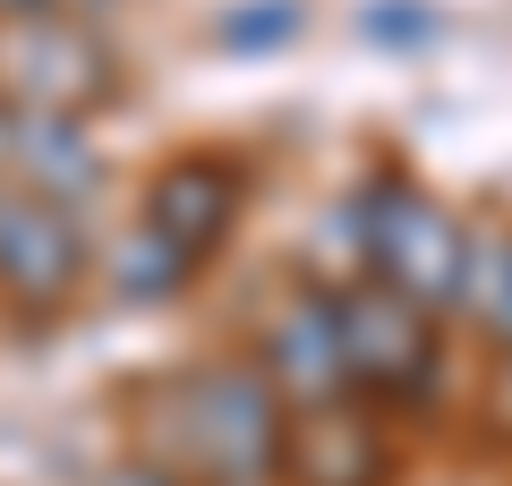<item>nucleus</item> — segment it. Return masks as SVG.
Instances as JSON below:
<instances>
[{"label":"nucleus","instance_id":"8","mask_svg":"<svg viewBox=\"0 0 512 486\" xmlns=\"http://www.w3.org/2000/svg\"><path fill=\"white\" fill-rule=\"evenodd\" d=\"M291 486H384V435L359 393L325 410H291Z\"/></svg>","mask_w":512,"mask_h":486},{"label":"nucleus","instance_id":"11","mask_svg":"<svg viewBox=\"0 0 512 486\" xmlns=\"http://www.w3.org/2000/svg\"><path fill=\"white\" fill-rule=\"evenodd\" d=\"M461 316H470L495 350H512V222L470 231V282H461Z\"/></svg>","mask_w":512,"mask_h":486},{"label":"nucleus","instance_id":"1","mask_svg":"<svg viewBox=\"0 0 512 486\" xmlns=\"http://www.w3.org/2000/svg\"><path fill=\"white\" fill-rule=\"evenodd\" d=\"M154 461L188 486H282L291 401L256 359H197L154 401Z\"/></svg>","mask_w":512,"mask_h":486},{"label":"nucleus","instance_id":"13","mask_svg":"<svg viewBox=\"0 0 512 486\" xmlns=\"http://www.w3.org/2000/svg\"><path fill=\"white\" fill-rule=\"evenodd\" d=\"M359 35L367 43H427V35H444V18L427 9V0H367Z\"/></svg>","mask_w":512,"mask_h":486},{"label":"nucleus","instance_id":"12","mask_svg":"<svg viewBox=\"0 0 512 486\" xmlns=\"http://www.w3.org/2000/svg\"><path fill=\"white\" fill-rule=\"evenodd\" d=\"M299 26H308V0H239V9L214 18V43L222 52H274V43L299 35Z\"/></svg>","mask_w":512,"mask_h":486},{"label":"nucleus","instance_id":"2","mask_svg":"<svg viewBox=\"0 0 512 486\" xmlns=\"http://www.w3.org/2000/svg\"><path fill=\"white\" fill-rule=\"evenodd\" d=\"M350 231H359V265L376 282H393L402 299L461 316V282H470V222L444 197H427L402 171H376V180L350 197Z\"/></svg>","mask_w":512,"mask_h":486},{"label":"nucleus","instance_id":"10","mask_svg":"<svg viewBox=\"0 0 512 486\" xmlns=\"http://www.w3.org/2000/svg\"><path fill=\"white\" fill-rule=\"evenodd\" d=\"M188 273H197V256H188L180 239H163L146 214L128 222V231L111 239V256H103V290H111L120 307H163V299H180Z\"/></svg>","mask_w":512,"mask_h":486},{"label":"nucleus","instance_id":"15","mask_svg":"<svg viewBox=\"0 0 512 486\" xmlns=\"http://www.w3.org/2000/svg\"><path fill=\"white\" fill-rule=\"evenodd\" d=\"M35 18H60V0H0V26H35Z\"/></svg>","mask_w":512,"mask_h":486},{"label":"nucleus","instance_id":"4","mask_svg":"<svg viewBox=\"0 0 512 486\" xmlns=\"http://www.w3.org/2000/svg\"><path fill=\"white\" fill-rule=\"evenodd\" d=\"M86 290V222L52 188H9L0 180V307L18 316H60Z\"/></svg>","mask_w":512,"mask_h":486},{"label":"nucleus","instance_id":"14","mask_svg":"<svg viewBox=\"0 0 512 486\" xmlns=\"http://www.w3.org/2000/svg\"><path fill=\"white\" fill-rule=\"evenodd\" d=\"M103 486H188V478H171V469L146 452V461H120V469H103Z\"/></svg>","mask_w":512,"mask_h":486},{"label":"nucleus","instance_id":"6","mask_svg":"<svg viewBox=\"0 0 512 486\" xmlns=\"http://www.w3.org/2000/svg\"><path fill=\"white\" fill-rule=\"evenodd\" d=\"M0 69H9L18 111H69V120H86V111L111 94L103 43H94L86 26H69V18L18 26V35H9V52H0Z\"/></svg>","mask_w":512,"mask_h":486},{"label":"nucleus","instance_id":"3","mask_svg":"<svg viewBox=\"0 0 512 486\" xmlns=\"http://www.w3.org/2000/svg\"><path fill=\"white\" fill-rule=\"evenodd\" d=\"M342 299V350H350V393L376 410H427L444 384V316L402 299L393 282H350Z\"/></svg>","mask_w":512,"mask_h":486},{"label":"nucleus","instance_id":"5","mask_svg":"<svg viewBox=\"0 0 512 486\" xmlns=\"http://www.w3.org/2000/svg\"><path fill=\"white\" fill-rule=\"evenodd\" d=\"M256 367L274 376V393L291 410H325V401H350V350H342V299L316 282H299L291 299L265 316L256 333Z\"/></svg>","mask_w":512,"mask_h":486},{"label":"nucleus","instance_id":"16","mask_svg":"<svg viewBox=\"0 0 512 486\" xmlns=\"http://www.w3.org/2000/svg\"><path fill=\"white\" fill-rule=\"evenodd\" d=\"M0 171H9V111H0Z\"/></svg>","mask_w":512,"mask_h":486},{"label":"nucleus","instance_id":"9","mask_svg":"<svg viewBox=\"0 0 512 486\" xmlns=\"http://www.w3.org/2000/svg\"><path fill=\"white\" fill-rule=\"evenodd\" d=\"M9 162L26 171V188H52V197H86L94 188V145H86V128L69 120V111H9Z\"/></svg>","mask_w":512,"mask_h":486},{"label":"nucleus","instance_id":"7","mask_svg":"<svg viewBox=\"0 0 512 486\" xmlns=\"http://www.w3.org/2000/svg\"><path fill=\"white\" fill-rule=\"evenodd\" d=\"M137 214L205 265V256L239 231V214H248V171H239L231 154H180V162H163L146 180V205H137Z\"/></svg>","mask_w":512,"mask_h":486}]
</instances>
